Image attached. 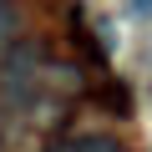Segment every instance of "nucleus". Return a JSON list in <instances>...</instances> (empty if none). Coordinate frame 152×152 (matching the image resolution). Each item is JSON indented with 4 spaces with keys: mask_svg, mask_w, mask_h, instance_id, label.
Segmentation results:
<instances>
[{
    "mask_svg": "<svg viewBox=\"0 0 152 152\" xmlns=\"http://www.w3.org/2000/svg\"><path fill=\"white\" fill-rule=\"evenodd\" d=\"M15 41H20V15H15L10 0H0V56H10Z\"/></svg>",
    "mask_w": 152,
    "mask_h": 152,
    "instance_id": "f257e3e1",
    "label": "nucleus"
},
{
    "mask_svg": "<svg viewBox=\"0 0 152 152\" xmlns=\"http://www.w3.org/2000/svg\"><path fill=\"white\" fill-rule=\"evenodd\" d=\"M61 152H122L112 137H76V142H66Z\"/></svg>",
    "mask_w": 152,
    "mask_h": 152,
    "instance_id": "f03ea898",
    "label": "nucleus"
},
{
    "mask_svg": "<svg viewBox=\"0 0 152 152\" xmlns=\"http://www.w3.org/2000/svg\"><path fill=\"white\" fill-rule=\"evenodd\" d=\"M137 10H152V0H137Z\"/></svg>",
    "mask_w": 152,
    "mask_h": 152,
    "instance_id": "7ed1b4c3",
    "label": "nucleus"
}]
</instances>
